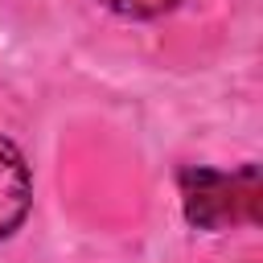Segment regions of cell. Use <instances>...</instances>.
I'll list each match as a JSON object with an SVG mask.
<instances>
[{"mask_svg": "<svg viewBox=\"0 0 263 263\" xmlns=\"http://www.w3.org/2000/svg\"><path fill=\"white\" fill-rule=\"evenodd\" d=\"M111 12H119V16H156V12H164V8H173L177 0H103Z\"/></svg>", "mask_w": 263, "mask_h": 263, "instance_id": "3", "label": "cell"}, {"mask_svg": "<svg viewBox=\"0 0 263 263\" xmlns=\"http://www.w3.org/2000/svg\"><path fill=\"white\" fill-rule=\"evenodd\" d=\"M181 201H185V218L197 230H218L226 222H251V218H259L255 164L238 168L234 177L214 173V168H185L181 173Z\"/></svg>", "mask_w": 263, "mask_h": 263, "instance_id": "1", "label": "cell"}, {"mask_svg": "<svg viewBox=\"0 0 263 263\" xmlns=\"http://www.w3.org/2000/svg\"><path fill=\"white\" fill-rule=\"evenodd\" d=\"M29 201H33V177L25 152L8 136H0V238H8L25 222Z\"/></svg>", "mask_w": 263, "mask_h": 263, "instance_id": "2", "label": "cell"}]
</instances>
